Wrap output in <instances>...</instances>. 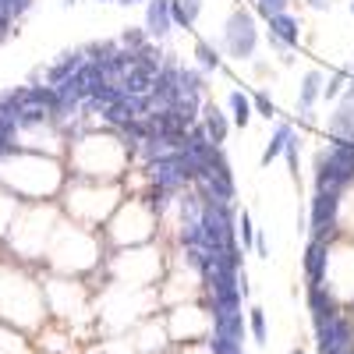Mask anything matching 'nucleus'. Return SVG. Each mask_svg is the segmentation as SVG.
<instances>
[{
	"label": "nucleus",
	"mask_w": 354,
	"mask_h": 354,
	"mask_svg": "<svg viewBox=\"0 0 354 354\" xmlns=\"http://www.w3.org/2000/svg\"><path fill=\"white\" fill-rule=\"evenodd\" d=\"M145 36H149V32H138V28H128V32L121 36V43H124L128 50H142V46H145Z\"/></svg>",
	"instance_id": "nucleus-22"
},
{
	"label": "nucleus",
	"mask_w": 354,
	"mask_h": 354,
	"mask_svg": "<svg viewBox=\"0 0 354 354\" xmlns=\"http://www.w3.org/2000/svg\"><path fill=\"white\" fill-rule=\"evenodd\" d=\"M340 88H344V75H333L326 85H322V93H326V100H333V96L340 93Z\"/></svg>",
	"instance_id": "nucleus-25"
},
{
	"label": "nucleus",
	"mask_w": 354,
	"mask_h": 354,
	"mask_svg": "<svg viewBox=\"0 0 354 354\" xmlns=\"http://www.w3.org/2000/svg\"><path fill=\"white\" fill-rule=\"evenodd\" d=\"M153 82H156L153 71H145V68L135 64V68L121 78V88H124L128 96H149V93H153Z\"/></svg>",
	"instance_id": "nucleus-11"
},
{
	"label": "nucleus",
	"mask_w": 354,
	"mask_h": 354,
	"mask_svg": "<svg viewBox=\"0 0 354 354\" xmlns=\"http://www.w3.org/2000/svg\"><path fill=\"white\" fill-rule=\"evenodd\" d=\"M170 153H174V149H170ZM170 153H167L163 160H153V163H149V174H153V181H156L160 188H167L170 195H177V192H185L188 177L181 174V167L170 160Z\"/></svg>",
	"instance_id": "nucleus-5"
},
{
	"label": "nucleus",
	"mask_w": 354,
	"mask_h": 354,
	"mask_svg": "<svg viewBox=\"0 0 354 354\" xmlns=\"http://www.w3.org/2000/svg\"><path fill=\"white\" fill-rule=\"evenodd\" d=\"M198 100L202 96H192V93H181V96H177V103H174V110L177 113H181V121L192 128L195 124V117H198Z\"/></svg>",
	"instance_id": "nucleus-18"
},
{
	"label": "nucleus",
	"mask_w": 354,
	"mask_h": 354,
	"mask_svg": "<svg viewBox=\"0 0 354 354\" xmlns=\"http://www.w3.org/2000/svg\"><path fill=\"white\" fill-rule=\"evenodd\" d=\"M290 135H294V131H290V124H280V128L273 131L270 145H266V153H262V163H266V167H270V163H273V160H277V156H280V153L287 149V142H290Z\"/></svg>",
	"instance_id": "nucleus-16"
},
{
	"label": "nucleus",
	"mask_w": 354,
	"mask_h": 354,
	"mask_svg": "<svg viewBox=\"0 0 354 354\" xmlns=\"http://www.w3.org/2000/svg\"><path fill=\"white\" fill-rule=\"evenodd\" d=\"M11 18H15V15H11V11H8L4 4H0V36L8 32V25H11Z\"/></svg>",
	"instance_id": "nucleus-28"
},
{
	"label": "nucleus",
	"mask_w": 354,
	"mask_h": 354,
	"mask_svg": "<svg viewBox=\"0 0 354 354\" xmlns=\"http://www.w3.org/2000/svg\"><path fill=\"white\" fill-rule=\"evenodd\" d=\"M0 4H4L11 15H21V11H28V4H32V0H0Z\"/></svg>",
	"instance_id": "nucleus-27"
},
{
	"label": "nucleus",
	"mask_w": 354,
	"mask_h": 354,
	"mask_svg": "<svg viewBox=\"0 0 354 354\" xmlns=\"http://www.w3.org/2000/svg\"><path fill=\"white\" fill-rule=\"evenodd\" d=\"M170 11H174V21L192 28L202 15V0H170Z\"/></svg>",
	"instance_id": "nucleus-14"
},
{
	"label": "nucleus",
	"mask_w": 354,
	"mask_h": 354,
	"mask_svg": "<svg viewBox=\"0 0 354 354\" xmlns=\"http://www.w3.org/2000/svg\"><path fill=\"white\" fill-rule=\"evenodd\" d=\"M121 4H142V0H121Z\"/></svg>",
	"instance_id": "nucleus-30"
},
{
	"label": "nucleus",
	"mask_w": 354,
	"mask_h": 354,
	"mask_svg": "<svg viewBox=\"0 0 354 354\" xmlns=\"http://www.w3.org/2000/svg\"><path fill=\"white\" fill-rule=\"evenodd\" d=\"M308 4H312L315 11H326V8H330V0H308Z\"/></svg>",
	"instance_id": "nucleus-29"
},
{
	"label": "nucleus",
	"mask_w": 354,
	"mask_h": 354,
	"mask_svg": "<svg viewBox=\"0 0 354 354\" xmlns=\"http://www.w3.org/2000/svg\"><path fill=\"white\" fill-rule=\"evenodd\" d=\"M252 333H255L259 344H266V315H262V308H252Z\"/></svg>",
	"instance_id": "nucleus-23"
},
{
	"label": "nucleus",
	"mask_w": 354,
	"mask_h": 354,
	"mask_svg": "<svg viewBox=\"0 0 354 354\" xmlns=\"http://www.w3.org/2000/svg\"><path fill=\"white\" fill-rule=\"evenodd\" d=\"M223 43H227V50H230V57H252L255 53V46H259V28H255V18L248 15V11H234L230 18H227V28H223Z\"/></svg>",
	"instance_id": "nucleus-2"
},
{
	"label": "nucleus",
	"mask_w": 354,
	"mask_h": 354,
	"mask_svg": "<svg viewBox=\"0 0 354 354\" xmlns=\"http://www.w3.org/2000/svg\"><path fill=\"white\" fill-rule=\"evenodd\" d=\"M82 64H85V57H82V53H64L61 61H57V64L50 68V75H46V78H50V85H61V82H64V78H71Z\"/></svg>",
	"instance_id": "nucleus-13"
},
{
	"label": "nucleus",
	"mask_w": 354,
	"mask_h": 354,
	"mask_svg": "<svg viewBox=\"0 0 354 354\" xmlns=\"http://www.w3.org/2000/svg\"><path fill=\"white\" fill-rule=\"evenodd\" d=\"M252 103H255V110H259V113L266 117V121H270V117H273V100L266 96V93H255V100H252Z\"/></svg>",
	"instance_id": "nucleus-24"
},
{
	"label": "nucleus",
	"mask_w": 354,
	"mask_h": 354,
	"mask_svg": "<svg viewBox=\"0 0 354 354\" xmlns=\"http://www.w3.org/2000/svg\"><path fill=\"white\" fill-rule=\"evenodd\" d=\"M351 11H354V0H351Z\"/></svg>",
	"instance_id": "nucleus-32"
},
{
	"label": "nucleus",
	"mask_w": 354,
	"mask_h": 354,
	"mask_svg": "<svg viewBox=\"0 0 354 354\" xmlns=\"http://www.w3.org/2000/svg\"><path fill=\"white\" fill-rule=\"evenodd\" d=\"M294 354H301V351H294Z\"/></svg>",
	"instance_id": "nucleus-33"
},
{
	"label": "nucleus",
	"mask_w": 354,
	"mask_h": 354,
	"mask_svg": "<svg viewBox=\"0 0 354 354\" xmlns=\"http://www.w3.org/2000/svg\"><path fill=\"white\" fill-rule=\"evenodd\" d=\"M319 93H322V75H319V71H308V75H305V82H301V96H298L301 113H308V110L315 106Z\"/></svg>",
	"instance_id": "nucleus-15"
},
{
	"label": "nucleus",
	"mask_w": 354,
	"mask_h": 354,
	"mask_svg": "<svg viewBox=\"0 0 354 354\" xmlns=\"http://www.w3.org/2000/svg\"><path fill=\"white\" fill-rule=\"evenodd\" d=\"M64 4H68V8H71V4H75V0H64Z\"/></svg>",
	"instance_id": "nucleus-31"
},
{
	"label": "nucleus",
	"mask_w": 354,
	"mask_h": 354,
	"mask_svg": "<svg viewBox=\"0 0 354 354\" xmlns=\"http://www.w3.org/2000/svg\"><path fill=\"white\" fill-rule=\"evenodd\" d=\"M195 57H198V68H202V71H216V68H220V53H216V46H209V43H198V46H195Z\"/></svg>",
	"instance_id": "nucleus-20"
},
{
	"label": "nucleus",
	"mask_w": 354,
	"mask_h": 354,
	"mask_svg": "<svg viewBox=\"0 0 354 354\" xmlns=\"http://www.w3.org/2000/svg\"><path fill=\"white\" fill-rule=\"evenodd\" d=\"M177 85L181 93H192V96H202V71H192V68H177Z\"/></svg>",
	"instance_id": "nucleus-19"
},
{
	"label": "nucleus",
	"mask_w": 354,
	"mask_h": 354,
	"mask_svg": "<svg viewBox=\"0 0 354 354\" xmlns=\"http://www.w3.org/2000/svg\"><path fill=\"white\" fill-rule=\"evenodd\" d=\"M202 128L209 131V138L220 145V142H227V131H230V121L220 113V106L216 103H209V106H202Z\"/></svg>",
	"instance_id": "nucleus-12"
},
{
	"label": "nucleus",
	"mask_w": 354,
	"mask_h": 354,
	"mask_svg": "<svg viewBox=\"0 0 354 354\" xmlns=\"http://www.w3.org/2000/svg\"><path fill=\"white\" fill-rule=\"evenodd\" d=\"M319 330V354H351V337H354V330H351V322L344 319V315H333V319H326L322 326H315Z\"/></svg>",
	"instance_id": "nucleus-4"
},
{
	"label": "nucleus",
	"mask_w": 354,
	"mask_h": 354,
	"mask_svg": "<svg viewBox=\"0 0 354 354\" xmlns=\"http://www.w3.org/2000/svg\"><path fill=\"white\" fill-rule=\"evenodd\" d=\"M241 238H245V245H255V230H252L248 213H241Z\"/></svg>",
	"instance_id": "nucleus-26"
},
{
	"label": "nucleus",
	"mask_w": 354,
	"mask_h": 354,
	"mask_svg": "<svg viewBox=\"0 0 354 354\" xmlns=\"http://www.w3.org/2000/svg\"><path fill=\"white\" fill-rule=\"evenodd\" d=\"M354 181V142L337 138L315 156V192H344Z\"/></svg>",
	"instance_id": "nucleus-1"
},
{
	"label": "nucleus",
	"mask_w": 354,
	"mask_h": 354,
	"mask_svg": "<svg viewBox=\"0 0 354 354\" xmlns=\"http://www.w3.org/2000/svg\"><path fill=\"white\" fill-rule=\"evenodd\" d=\"M298 39H301V25H298V18L294 15H273L270 18V43L277 46V50H287V46H298Z\"/></svg>",
	"instance_id": "nucleus-6"
},
{
	"label": "nucleus",
	"mask_w": 354,
	"mask_h": 354,
	"mask_svg": "<svg viewBox=\"0 0 354 354\" xmlns=\"http://www.w3.org/2000/svg\"><path fill=\"white\" fill-rule=\"evenodd\" d=\"M330 131L337 138H351L354 142V85L347 88V96L340 103V110L333 113V121H330Z\"/></svg>",
	"instance_id": "nucleus-10"
},
{
	"label": "nucleus",
	"mask_w": 354,
	"mask_h": 354,
	"mask_svg": "<svg viewBox=\"0 0 354 354\" xmlns=\"http://www.w3.org/2000/svg\"><path fill=\"white\" fill-rule=\"evenodd\" d=\"M287 4H290V0H255V8H259V15H262V18L283 15V11H287Z\"/></svg>",
	"instance_id": "nucleus-21"
},
{
	"label": "nucleus",
	"mask_w": 354,
	"mask_h": 354,
	"mask_svg": "<svg viewBox=\"0 0 354 354\" xmlns=\"http://www.w3.org/2000/svg\"><path fill=\"white\" fill-rule=\"evenodd\" d=\"M230 113H234V124L245 128L252 121V100L245 93H230Z\"/></svg>",
	"instance_id": "nucleus-17"
},
{
	"label": "nucleus",
	"mask_w": 354,
	"mask_h": 354,
	"mask_svg": "<svg viewBox=\"0 0 354 354\" xmlns=\"http://www.w3.org/2000/svg\"><path fill=\"white\" fill-rule=\"evenodd\" d=\"M326 266H330V245L326 241H312L308 252H305V277H308V283L326 280Z\"/></svg>",
	"instance_id": "nucleus-9"
},
{
	"label": "nucleus",
	"mask_w": 354,
	"mask_h": 354,
	"mask_svg": "<svg viewBox=\"0 0 354 354\" xmlns=\"http://www.w3.org/2000/svg\"><path fill=\"white\" fill-rule=\"evenodd\" d=\"M174 25V11H170V0H149L145 4V32L163 39Z\"/></svg>",
	"instance_id": "nucleus-8"
},
{
	"label": "nucleus",
	"mask_w": 354,
	"mask_h": 354,
	"mask_svg": "<svg viewBox=\"0 0 354 354\" xmlns=\"http://www.w3.org/2000/svg\"><path fill=\"white\" fill-rule=\"evenodd\" d=\"M337 213H340V192H315L308 213L312 241H330V234L337 230Z\"/></svg>",
	"instance_id": "nucleus-3"
},
{
	"label": "nucleus",
	"mask_w": 354,
	"mask_h": 354,
	"mask_svg": "<svg viewBox=\"0 0 354 354\" xmlns=\"http://www.w3.org/2000/svg\"><path fill=\"white\" fill-rule=\"evenodd\" d=\"M308 308H312L315 326H322L326 319L337 315V301H333V294H330L326 280H322V283H308Z\"/></svg>",
	"instance_id": "nucleus-7"
}]
</instances>
